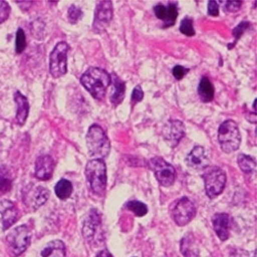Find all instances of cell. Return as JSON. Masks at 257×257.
Wrapping results in <instances>:
<instances>
[{"label":"cell","instance_id":"cb8c5ba5","mask_svg":"<svg viewBox=\"0 0 257 257\" xmlns=\"http://www.w3.org/2000/svg\"><path fill=\"white\" fill-rule=\"evenodd\" d=\"M56 196L60 200H67L70 198L73 192L72 183L67 179H61L55 186Z\"/></svg>","mask_w":257,"mask_h":257},{"label":"cell","instance_id":"5b68a950","mask_svg":"<svg viewBox=\"0 0 257 257\" xmlns=\"http://www.w3.org/2000/svg\"><path fill=\"white\" fill-rule=\"evenodd\" d=\"M204 182L207 196L210 199L218 197L225 187L226 174L219 167H208L204 170Z\"/></svg>","mask_w":257,"mask_h":257},{"label":"cell","instance_id":"d6a6232c","mask_svg":"<svg viewBox=\"0 0 257 257\" xmlns=\"http://www.w3.org/2000/svg\"><path fill=\"white\" fill-rule=\"evenodd\" d=\"M144 97V93L141 89L140 85H136L133 93H132V97H131V102H132V105L134 106L135 104H137L138 102H141L142 99Z\"/></svg>","mask_w":257,"mask_h":257},{"label":"cell","instance_id":"f1b7e54d","mask_svg":"<svg viewBox=\"0 0 257 257\" xmlns=\"http://www.w3.org/2000/svg\"><path fill=\"white\" fill-rule=\"evenodd\" d=\"M180 32L186 36H194L196 34L194 22L190 18H184L180 23Z\"/></svg>","mask_w":257,"mask_h":257},{"label":"cell","instance_id":"9a60e30c","mask_svg":"<svg viewBox=\"0 0 257 257\" xmlns=\"http://www.w3.org/2000/svg\"><path fill=\"white\" fill-rule=\"evenodd\" d=\"M101 225V214L98 210L92 209L85 216L82 224V234L88 242L92 241Z\"/></svg>","mask_w":257,"mask_h":257},{"label":"cell","instance_id":"ba28073f","mask_svg":"<svg viewBox=\"0 0 257 257\" xmlns=\"http://www.w3.org/2000/svg\"><path fill=\"white\" fill-rule=\"evenodd\" d=\"M69 46L66 42H59L50 55V72L54 78L67 73V54Z\"/></svg>","mask_w":257,"mask_h":257},{"label":"cell","instance_id":"4dcf8cb0","mask_svg":"<svg viewBox=\"0 0 257 257\" xmlns=\"http://www.w3.org/2000/svg\"><path fill=\"white\" fill-rule=\"evenodd\" d=\"M10 14H11L10 5L7 2L0 0V24L6 22V21L9 19Z\"/></svg>","mask_w":257,"mask_h":257},{"label":"cell","instance_id":"44dd1931","mask_svg":"<svg viewBox=\"0 0 257 257\" xmlns=\"http://www.w3.org/2000/svg\"><path fill=\"white\" fill-rule=\"evenodd\" d=\"M42 257H65L66 256V247L60 240H55L50 242L44 250L41 251Z\"/></svg>","mask_w":257,"mask_h":257},{"label":"cell","instance_id":"8992f818","mask_svg":"<svg viewBox=\"0 0 257 257\" xmlns=\"http://www.w3.org/2000/svg\"><path fill=\"white\" fill-rule=\"evenodd\" d=\"M7 243L13 256L25 252L31 244V231L27 225H20L7 235Z\"/></svg>","mask_w":257,"mask_h":257},{"label":"cell","instance_id":"9c48e42d","mask_svg":"<svg viewBox=\"0 0 257 257\" xmlns=\"http://www.w3.org/2000/svg\"><path fill=\"white\" fill-rule=\"evenodd\" d=\"M50 197V191L46 187L36 184L27 185L22 194V200L30 211H36L44 205Z\"/></svg>","mask_w":257,"mask_h":257},{"label":"cell","instance_id":"3957f363","mask_svg":"<svg viewBox=\"0 0 257 257\" xmlns=\"http://www.w3.org/2000/svg\"><path fill=\"white\" fill-rule=\"evenodd\" d=\"M84 173L94 194L103 196L107 184L106 165L104 160H91L85 166Z\"/></svg>","mask_w":257,"mask_h":257},{"label":"cell","instance_id":"e0dca14e","mask_svg":"<svg viewBox=\"0 0 257 257\" xmlns=\"http://www.w3.org/2000/svg\"><path fill=\"white\" fill-rule=\"evenodd\" d=\"M212 224L214 231L216 232L217 237L222 241H226L229 237V230L231 225L230 216L226 213H216L212 217Z\"/></svg>","mask_w":257,"mask_h":257},{"label":"cell","instance_id":"277c9868","mask_svg":"<svg viewBox=\"0 0 257 257\" xmlns=\"http://www.w3.org/2000/svg\"><path fill=\"white\" fill-rule=\"evenodd\" d=\"M218 141L225 154L238 151L241 144V134L238 124L231 119L223 121L218 128Z\"/></svg>","mask_w":257,"mask_h":257},{"label":"cell","instance_id":"5bb4252c","mask_svg":"<svg viewBox=\"0 0 257 257\" xmlns=\"http://www.w3.org/2000/svg\"><path fill=\"white\" fill-rule=\"evenodd\" d=\"M155 15L164 22V28L173 26L177 20L178 7L176 3H169L168 6L158 5L154 8Z\"/></svg>","mask_w":257,"mask_h":257},{"label":"cell","instance_id":"7a4b0ae2","mask_svg":"<svg viewBox=\"0 0 257 257\" xmlns=\"http://www.w3.org/2000/svg\"><path fill=\"white\" fill-rule=\"evenodd\" d=\"M88 152L93 160H104L110 153V141L98 124L90 126L87 134Z\"/></svg>","mask_w":257,"mask_h":257},{"label":"cell","instance_id":"83f0119b","mask_svg":"<svg viewBox=\"0 0 257 257\" xmlns=\"http://www.w3.org/2000/svg\"><path fill=\"white\" fill-rule=\"evenodd\" d=\"M27 46L26 41V35L22 28H19L16 35V52L17 54H22Z\"/></svg>","mask_w":257,"mask_h":257},{"label":"cell","instance_id":"d6986e66","mask_svg":"<svg viewBox=\"0 0 257 257\" xmlns=\"http://www.w3.org/2000/svg\"><path fill=\"white\" fill-rule=\"evenodd\" d=\"M14 100L17 104V121L19 125H24L26 122V119L28 117L29 114V110H30V106H29V102L28 99L23 95L21 94L19 91H17L14 94Z\"/></svg>","mask_w":257,"mask_h":257},{"label":"cell","instance_id":"484cf974","mask_svg":"<svg viewBox=\"0 0 257 257\" xmlns=\"http://www.w3.org/2000/svg\"><path fill=\"white\" fill-rule=\"evenodd\" d=\"M125 208L127 210H130L131 212H133L135 215L138 216V217H142V216L146 215L147 212H148L147 206L144 203L139 202V201L127 202L126 205H125Z\"/></svg>","mask_w":257,"mask_h":257},{"label":"cell","instance_id":"8d00e7d4","mask_svg":"<svg viewBox=\"0 0 257 257\" xmlns=\"http://www.w3.org/2000/svg\"><path fill=\"white\" fill-rule=\"evenodd\" d=\"M229 257H250V256H249V254L246 251L237 249V250L232 251V253L230 254Z\"/></svg>","mask_w":257,"mask_h":257},{"label":"cell","instance_id":"7c38bea8","mask_svg":"<svg viewBox=\"0 0 257 257\" xmlns=\"http://www.w3.org/2000/svg\"><path fill=\"white\" fill-rule=\"evenodd\" d=\"M185 135V125L181 120L172 119L167 121L163 127V137L170 147H176Z\"/></svg>","mask_w":257,"mask_h":257},{"label":"cell","instance_id":"ffe728a7","mask_svg":"<svg viewBox=\"0 0 257 257\" xmlns=\"http://www.w3.org/2000/svg\"><path fill=\"white\" fill-rule=\"evenodd\" d=\"M181 253L185 257H198L200 254L199 244L195 238V235L188 232L186 233L181 240L180 243Z\"/></svg>","mask_w":257,"mask_h":257},{"label":"cell","instance_id":"52a82bcc","mask_svg":"<svg viewBox=\"0 0 257 257\" xmlns=\"http://www.w3.org/2000/svg\"><path fill=\"white\" fill-rule=\"evenodd\" d=\"M148 167L153 171L157 180L162 186L168 187L175 182L176 170L163 158L156 157L151 159L148 162Z\"/></svg>","mask_w":257,"mask_h":257},{"label":"cell","instance_id":"8fae6325","mask_svg":"<svg viewBox=\"0 0 257 257\" xmlns=\"http://www.w3.org/2000/svg\"><path fill=\"white\" fill-rule=\"evenodd\" d=\"M113 17L111 2H99L96 6L93 29L96 33H101L109 26Z\"/></svg>","mask_w":257,"mask_h":257},{"label":"cell","instance_id":"603a6c76","mask_svg":"<svg viewBox=\"0 0 257 257\" xmlns=\"http://www.w3.org/2000/svg\"><path fill=\"white\" fill-rule=\"evenodd\" d=\"M199 96L201 98V100L205 103L211 102L214 98V87L212 82L210 81V79L208 77H203L200 81L199 84Z\"/></svg>","mask_w":257,"mask_h":257},{"label":"cell","instance_id":"f546056e","mask_svg":"<svg viewBox=\"0 0 257 257\" xmlns=\"http://www.w3.org/2000/svg\"><path fill=\"white\" fill-rule=\"evenodd\" d=\"M82 16H83V13L79 8L75 6H71L68 9V20L71 24L73 25L76 24L79 20L82 19Z\"/></svg>","mask_w":257,"mask_h":257},{"label":"cell","instance_id":"4fadbf2b","mask_svg":"<svg viewBox=\"0 0 257 257\" xmlns=\"http://www.w3.org/2000/svg\"><path fill=\"white\" fill-rule=\"evenodd\" d=\"M185 162L189 168L197 171H204L210 165L206 149L200 145L194 147V149L186 157Z\"/></svg>","mask_w":257,"mask_h":257},{"label":"cell","instance_id":"4316f807","mask_svg":"<svg viewBox=\"0 0 257 257\" xmlns=\"http://www.w3.org/2000/svg\"><path fill=\"white\" fill-rule=\"evenodd\" d=\"M13 186V180L10 176V174L7 172L6 168L0 169V192L2 194H6L12 189Z\"/></svg>","mask_w":257,"mask_h":257},{"label":"cell","instance_id":"1f68e13d","mask_svg":"<svg viewBox=\"0 0 257 257\" xmlns=\"http://www.w3.org/2000/svg\"><path fill=\"white\" fill-rule=\"evenodd\" d=\"M250 26L249 22H241L237 27H235L232 30V35L234 37V42H237L241 36L244 34V32L248 29V27Z\"/></svg>","mask_w":257,"mask_h":257},{"label":"cell","instance_id":"30bf717a","mask_svg":"<svg viewBox=\"0 0 257 257\" xmlns=\"http://www.w3.org/2000/svg\"><path fill=\"white\" fill-rule=\"evenodd\" d=\"M196 207L188 198L183 197L178 200L172 210H171V215L173 220L179 226H184L189 223L196 216Z\"/></svg>","mask_w":257,"mask_h":257},{"label":"cell","instance_id":"74e56055","mask_svg":"<svg viewBox=\"0 0 257 257\" xmlns=\"http://www.w3.org/2000/svg\"><path fill=\"white\" fill-rule=\"evenodd\" d=\"M96 257H113V255L107 250V249H104V250H102V251H100L97 255H96Z\"/></svg>","mask_w":257,"mask_h":257},{"label":"cell","instance_id":"6da1fadb","mask_svg":"<svg viewBox=\"0 0 257 257\" xmlns=\"http://www.w3.org/2000/svg\"><path fill=\"white\" fill-rule=\"evenodd\" d=\"M80 83L96 100H103L111 83V75L104 69L91 67L80 77Z\"/></svg>","mask_w":257,"mask_h":257},{"label":"cell","instance_id":"d590c367","mask_svg":"<svg viewBox=\"0 0 257 257\" xmlns=\"http://www.w3.org/2000/svg\"><path fill=\"white\" fill-rule=\"evenodd\" d=\"M242 7V2H226L225 3V10L230 13L239 12Z\"/></svg>","mask_w":257,"mask_h":257},{"label":"cell","instance_id":"e575fe53","mask_svg":"<svg viewBox=\"0 0 257 257\" xmlns=\"http://www.w3.org/2000/svg\"><path fill=\"white\" fill-rule=\"evenodd\" d=\"M208 14L212 17H217L219 15V6L217 2L208 3Z\"/></svg>","mask_w":257,"mask_h":257},{"label":"cell","instance_id":"d4e9b609","mask_svg":"<svg viewBox=\"0 0 257 257\" xmlns=\"http://www.w3.org/2000/svg\"><path fill=\"white\" fill-rule=\"evenodd\" d=\"M238 164L240 169L246 174H251L256 170L255 161L248 155H240L238 157Z\"/></svg>","mask_w":257,"mask_h":257},{"label":"cell","instance_id":"2e32d148","mask_svg":"<svg viewBox=\"0 0 257 257\" xmlns=\"http://www.w3.org/2000/svg\"><path fill=\"white\" fill-rule=\"evenodd\" d=\"M55 161L48 155L40 156L35 162V177L39 180H49L52 178L55 170Z\"/></svg>","mask_w":257,"mask_h":257},{"label":"cell","instance_id":"836d02e7","mask_svg":"<svg viewBox=\"0 0 257 257\" xmlns=\"http://www.w3.org/2000/svg\"><path fill=\"white\" fill-rule=\"evenodd\" d=\"M188 72H189V69H188V68H185V67L180 66V65L175 66V67L173 68V70H172V73H173L174 77H175L177 80L182 79Z\"/></svg>","mask_w":257,"mask_h":257},{"label":"cell","instance_id":"7402d4cb","mask_svg":"<svg viewBox=\"0 0 257 257\" xmlns=\"http://www.w3.org/2000/svg\"><path fill=\"white\" fill-rule=\"evenodd\" d=\"M111 82H113L114 91L110 96V101L114 106H117L123 101L125 94V83L116 74L111 75Z\"/></svg>","mask_w":257,"mask_h":257},{"label":"cell","instance_id":"ac0fdd59","mask_svg":"<svg viewBox=\"0 0 257 257\" xmlns=\"http://www.w3.org/2000/svg\"><path fill=\"white\" fill-rule=\"evenodd\" d=\"M0 213L3 216V226L4 229H9L14 223H16L19 219V210L15 203L5 200L0 202Z\"/></svg>","mask_w":257,"mask_h":257}]
</instances>
